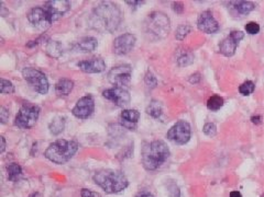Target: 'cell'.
Returning <instances> with one entry per match:
<instances>
[{
	"label": "cell",
	"mask_w": 264,
	"mask_h": 197,
	"mask_svg": "<svg viewBox=\"0 0 264 197\" xmlns=\"http://www.w3.org/2000/svg\"><path fill=\"white\" fill-rule=\"evenodd\" d=\"M122 21L120 8L110 2L100 3L92 10L90 23L91 27L100 32H115Z\"/></svg>",
	"instance_id": "cell-1"
},
{
	"label": "cell",
	"mask_w": 264,
	"mask_h": 197,
	"mask_svg": "<svg viewBox=\"0 0 264 197\" xmlns=\"http://www.w3.org/2000/svg\"><path fill=\"white\" fill-rule=\"evenodd\" d=\"M169 157V149L162 140L146 143L142 147V164L145 170L155 171L164 163Z\"/></svg>",
	"instance_id": "cell-2"
},
{
	"label": "cell",
	"mask_w": 264,
	"mask_h": 197,
	"mask_svg": "<svg viewBox=\"0 0 264 197\" xmlns=\"http://www.w3.org/2000/svg\"><path fill=\"white\" fill-rule=\"evenodd\" d=\"M94 182L107 194H118L129 185L128 179L121 171L105 169L95 173Z\"/></svg>",
	"instance_id": "cell-3"
},
{
	"label": "cell",
	"mask_w": 264,
	"mask_h": 197,
	"mask_svg": "<svg viewBox=\"0 0 264 197\" xmlns=\"http://www.w3.org/2000/svg\"><path fill=\"white\" fill-rule=\"evenodd\" d=\"M77 150H79V144L76 141L60 139L48 147L44 156L53 163L64 164L72 159Z\"/></svg>",
	"instance_id": "cell-4"
},
{
	"label": "cell",
	"mask_w": 264,
	"mask_h": 197,
	"mask_svg": "<svg viewBox=\"0 0 264 197\" xmlns=\"http://www.w3.org/2000/svg\"><path fill=\"white\" fill-rule=\"evenodd\" d=\"M146 32L155 38H165L171 30V21L165 13L154 11L149 14L145 21Z\"/></svg>",
	"instance_id": "cell-5"
},
{
	"label": "cell",
	"mask_w": 264,
	"mask_h": 197,
	"mask_svg": "<svg viewBox=\"0 0 264 197\" xmlns=\"http://www.w3.org/2000/svg\"><path fill=\"white\" fill-rule=\"evenodd\" d=\"M39 115H40V107L28 102L19 110L17 116H15L14 124L19 128L29 129L36 124Z\"/></svg>",
	"instance_id": "cell-6"
},
{
	"label": "cell",
	"mask_w": 264,
	"mask_h": 197,
	"mask_svg": "<svg viewBox=\"0 0 264 197\" xmlns=\"http://www.w3.org/2000/svg\"><path fill=\"white\" fill-rule=\"evenodd\" d=\"M22 76L37 93L46 94L49 92V80L40 70L27 67L22 70Z\"/></svg>",
	"instance_id": "cell-7"
},
{
	"label": "cell",
	"mask_w": 264,
	"mask_h": 197,
	"mask_svg": "<svg viewBox=\"0 0 264 197\" xmlns=\"http://www.w3.org/2000/svg\"><path fill=\"white\" fill-rule=\"evenodd\" d=\"M166 137L169 141L176 145H185L191 139V126L187 122L178 121L174 124L166 134Z\"/></svg>",
	"instance_id": "cell-8"
},
{
	"label": "cell",
	"mask_w": 264,
	"mask_h": 197,
	"mask_svg": "<svg viewBox=\"0 0 264 197\" xmlns=\"http://www.w3.org/2000/svg\"><path fill=\"white\" fill-rule=\"evenodd\" d=\"M132 77V68L130 65H119L111 68L108 73V80L115 86L126 88L130 85Z\"/></svg>",
	"instance_id": "cell-9"
},
{
	"label": "cell",
	"mask_w": 264,
	"mask_h": 197,
	"mask_svg": "<svg viewBox=\"0 0 264 197\" xmlns=\"http://www.w3.org/2000/svg\"><path fill=\"white\" fill-rule=\"evenodd\" d=\"M28 21L31 23V26L39 31H46L53 23V20L43 6L33 8L28 13Z\"/></svg>",
	"instance_id": "cell-10"
},
{
	"label": "cell",
	"mask_w": 264,
	"mask_h": 197,
	"mask_svg": "<svg viewBox=\"0 0 264 197\" xmlns=\"http://www.w3.org/2000/svg\"><path fill=\"white\" fill-rule=\"evenodd\" d=\"M104 98L111 101L115 105L119 107H125L130 103V93L126 88H119V86H114L110 89H106L103 92Z\"/></svg>",
	"instance_id": "cell-11"
},
{
	"label": "cell",
	"mask_w": 264,
	"mask_h": 197,
	"mask_svg": "<svg viewBox=\"0 0 264 197\" xmlns=\"http://www.w3.org/2000/svg\"><path fill=\"white\" fill-rule=\"evenodd\" d=\"M243 37H244V33L242 31H232L230 35L224 39H222L221 43L219 44L220 53L227 57L234 56L239 42L241 41Z\"/></svg>",
	"instance_id": "cell-12"
},
{
	"label": "cell",
	"mask_w": 264,
	"mask_h": 197,
	"mask_svg": "<svg viewBox=\"0 0 264 197\" xmlns=\"http://www.w3.org/2000/svg\"><path fill=\"white\" fill-rule=\"evenodd\" d=\"M95 111V101L91 96H85L81 98L72 110V113L75 117L85 120L91 116Z\"/></svg>",
	"instance_id": "cell-13"
},
{
	"label": "cell",
	"mask_w": 264,
	"mask_h": 197,
	"mask_svg": "<svg viewBox=\"0 0 264 197\" xmlns=\"http://www.w3.org/2000/svg\"><path fill=\"white\" fill-rule=\"evenodd\" d=\"M136 42V35L131 33H125L115 39L112 44V51L117 55H126L135 49Z\"/></svg>",
	"instance_id": "cell-14"
},
{
	"label": "cell",
	"mask_w": 264,
	"mask_h": 197,
	"mask_svg": "<svg viewBox=\"0 0 264 197\" xmlns=\"http://www.w3.org/2000/svg\"><path fill=\"white\" fill-rule=\"evenodd\" d=\"M43 7L54 22L61 19L71 9V3L66 2V0H51V2H46Z\"/></svg>",
	"instance_id": "cell-15"
},
{
	"label": "cell",
	"mask_w": 264,
	"mask_h": 197,
	"mask_svg": "<svg viewBox=\"0 0 264 197\" xmlns=\"http://www.w3.org/2000/svg\"><path fill=\"white\" fill-rule=\"evenodd\" d=\"M197 27L201 31V32L207 33V34L217 33L220 29L219 23L217 22L213 13L209 10L201 12L199 14L198 20H197Z\"/></svg>",
	"instance_id": "cell-16"
},
{
	"label": "cell",
	"mask_w": 264,
	"mask_h": 197,
	"mask_svg": "<svg viewBox=\"0 0 264 197\" xmlns=\"http://www.w3.org/2000/svg\"><path fill=\"white\" fill-rule=\"evenodd\" d=\"M77 66L82 72L86 74H99L106 69V62L100 57H91L89 59L81 60Z\"/></svg>",
	"instance_id": "cell-17"
},
{
	"label": "cell",
	"mask_w": 264,
	"mask_h": 197,
	"mask_svg": "<svg viewBox=\"0 0 264 197\" xmlns=\"http://www.w3.org/2000/svg\"><path fill=\"white\" fill-rule=\"evenodd\" d=\"M140 118V113L137 110H125L120 115V123L123 128L129 130L137 129L138 121Z\"/></svg>",
	"instance_id": "cell-18"
},
{
	"label": "cell",
	"mask_w": 264,
	"mask_h": 197,
	"mask_svg": "<svg viewBox=\"0 0 264 197\" xmlns=\"http://www.w3.org/2000/svg\"><path fill=\"white\" fill-rule=\"evenodd\" d=\"M97 46H98L97 38L92 36H86L81 38L80 41L75 44V50L81 53H89L95 51Z\"/></svg>",
	"instance_id": "cell-19"
},
{
	"label": "cell",
	"mask_w": 264,
	"mask_h": 197,
	"mask_svg": "<svg viewBox=\"0 0 264 197\" xmlns=\"http://www.w3.org/2000/svg\"><path fill=\"white\" fill-rule=\"evenodd\" d=\"M74 88V82L71 79H60L55 84V91L59 96H68Z\"/></svg>",
	"instance_id": "cell-20"
},
{
	"label": "cell",
	"mask_w": 264,
	"mask_h": 197,
	"mask_svg": "<svg viewBox=\"0 0 264 197\" xmlns=\"http://www.w3.org/2000/svg\"><path fill=\"white\" fill-rule=\"evenodd\" d=\"M45 52L53 58H59L63 54V47L58 41H49L45 45Z\"/></svg>",
	"instance_id": "cell-21"
},
{
	"label": "cell",
	"mask_w": 264,
	"mask_h": 197,
	"mask_svg": "<svg viewBox=\"0 0 264 197\" xmlns=\"http://www.w3.org/2000/svg\"><path fill=\"white\" fill-rule=\"evenodd\" d=\"M234 9L239 13V14H249L251 11L255 9V5L251 2H234L231 3Z\"/></svg>",
	"instance_id": "cell-22"
},
{
	"label": "cell",
	"mask_w": 264,
	"mask_h": 197,
	"mask_svg": "<svg viewBox=\"0 0 264 197\" xmlns=\"http://www.w3.org/2000/svg\"><path fill=\"white\" fill-rule=\"evenodd\" d=\"M64 127H65V118L62 116L53 118L52 122L49 125L50 132L53 134V135H59V134H61L64 130Z\"/></svg>",
	"instance_id": "cell-23"
},
{
	"label": "cell",
	"mask_w": 264,
	"mask_h": 197,
	"mask_svg": "<svg viewBox=\"0 0 264 197\" xmlns=\"http://www.w3.org/2000/svg\"><path fill=\"white\" fill-rule=\"evenodd\" d=\"M7 174L8 180L11 181V182H15L22 176V168L18 163H10L7 167Z\"/></svg>",
	"instance_id": "cell-24"
},
{
	"label": "cell",
	"mask_w": 264,
	"mask_h": 197,
	"mask_svg": "<svg viewBox=\"0 0 264 197\" xmlns=\"http://www.w3.org/2000/svg\"><path fill=\"white\" fill-rule=\"evenodd\" d=\"M146 113L154 118H159L163 113V106L161 102L157 100L151 101L150 104L146 107Z\"/></svg>",
	"instance_id": "cell-25"
},
{
	"label": "cell",
	"mask_w": 264,
	"mask_h": 197,
	"mask_svg": "<svg viewBox=\"0 0 264 197\" xmlns=\"http://www.w3.org/2000/svg\"><path fill=\"white\" fill-rule=\"evenodd\" d=\"M224 101L220 96H213L207 101V107L211 111H218L223 106Z\"/></svg>",
	"instance_id": "cell-26"
},
{
	"label": "cell",
	"mask_w": 264,
	"mask_h": 197,
	"mask_svg": "<svg viewBox=\"0 0 264 197\" xmlns=\"http://www.w3.org/2000/svg\"><path fill=\"white\" fill-rule=\"evenodd\" d=\"M194 62V55L193 53L188 52V51H185L182 54L178 55L177 57V64L178 66L181 67H185V66H188Z\"/></svg>",
	"instance_id": "cell-27"
},
{
	"label": "cell",
	"mask_w": 264,
	"mask_h": 197,
	"mask_svg": "<svg viewBox=\"0 0 264 197\" xmlns=\"http://www.w3.org/2000/svg\"><path fill=\"white\" fill-rule=\"evenodd\" d=\"M191 31H192L191 26L183 25L181 27H178V29L176 30L175 37L178 39V41H183V39L191 33Z\"/></svg>",
	"instance_id": "cell-28"
},
{
	"label": "cell",
	"mask_w": 264,
	"mask_h": 197,
	"mask_svg": "<svg viewBox=\"0 0 264 197\" xmlns=\"http://www.w3.org/2000/svg\"><path fill=\"white\" fill-rule=\"evenodd\" d=\"M0 92L3 94H11L14 92V85L11 81L6 80V79H2V80H0Z\"/></svg>",
	"instance_id": "cell-29"
},
{
	"label": "cell",
	"mask_w": 264,
	"mask_h": 197,
	"mask_svg": "<svg viewBox=\"0 0 264 197\" xmlns=\"http://www.w3.org/2000/svg\"><path fill=\"white\" fill-rule=\"evenodd\" d=\"M255 85L252 81H246L241 85L239 86V92L242 94V96H250L251 93L254 92Z\"/></svg>",
	"instance_id": "cell-30"
},
{
	"label": "cell",
	"mask_w": 264,
	"mask_h": 197,
	"mask_svg": "<svg viewBox=\"0 0 264 197\" xmlns=\"http://www.w3.org/2000/svg\"><path fill=\"white\" fill-rule=\"evenodd\" d=\"M203 132L205 135H207L209 137H213L217 134V126L214 123H207L204 126Z\"/></svg>",
	"instance_id": "cell-31"
},
{
	"label": "cell",
	"mask_w": 264,
	"mask_h": 197,
	"mask_svg": "<svg viewBox=\"0 0 264 197\" xmlns=\"http://www.w3.org/2000/svg\"><path fill=\"white\" fill-rule=\"evenodd\" d=\"M246 31H247V33L252 34V35L258 34L260 32V26L257 22H249V23H247Z\"/></svg>",
	"instance_id": "cell-32"
},
{
	"label": "cell",
	"mask_w": 264,
	"mask_h": 197,
	"mask_svg": "<svg viewBox=\"0 0 264 197\" xmlns=\"http://www.w3.org/2000/svg\"><path fill=\"white\" fill-rule=\"evenodd\" d=\"M145 84L150 88H155L158 84V80L157 78L153 76V74L151 72H147V74L145 75Z\"/></svg>",
	"instance_id": "cell-33"
},
{
	"label": "cell",
	"mask_w": 264,
	"mask_h": 197,
	"mask_svg": "<svg viewBox=\"0 0 264 197\" xmlns=\"http://www.w3.org/2000/svg\"><path fill=\"white\" fill-rule=\"evenodd\" d=\"M167 190H168V194L171 197H180V195H181L180 188H178V186L174 182H172L167 186Z\"/></svg>",
	"instance_id": "cell-34"
},
{
	"label": "cell",
	"mask_w": 264,
	"mask_h": 197,
	"mask_svg": "<svg viewBox=\"0 0 264 197\" xmlns=\"http://www.w3.org/2000/svg\"><path fill=\"white\" fill-rule=\"evenodd\" d=\"M8 120H9V111L5 106H2L0 107V121L3 124H6Z\"/></svg>",
	"instance_id": "cell-35"
},
{
	"label": "cell",
	"mask_w": 264,
	"mask_h": 197,
	"mask_svg": "<svg viewBox=\"0 0 264 197\" xmlns=\"http://www.w3.org/2000/svg\"><path fill=\"white\" fill-rule=\"evenodd\" d=\"M81 196L82 197H103L99 193L94 192L91 190H87V188H83L81 191Z\"/></svg>",
	"instance_id": "cell-36"
},
{
	"label": "cell",
	"mask_w": 264,
	"mask_h": 197,
	"mask_svg": "<svg viewBox=\"0 0 264 197\" xmlns=\"http://www.w3.org/2000/svg\"><path fill=\"white\" fill-rule=\"evenodd\" d=\"M173 10L178 14L182 13L184 11V5L182 3H174L173 4Z\"/></svg>",
	"instance_id": "cell-37"
},
{
	"label": "cell",
	"mask_w": 264,
	"mask_h": 197,
	"mask_svg": "<svg viewBox=\"0 0 264 197\" xmlns=\"http://www.w3.org/2000/svg\"><path fill=\"white\" fill-rule=\"evenodd\" d=\"M200 74L199 73H196V74H194V75H192L191 77H190V82L191 83H197V82H199L200 81Z\"/></svg>",
	"instance_id": "cell-38"
},
{
	"label": "cell",
	"mask_w": 264,
	"mask_h": 197,
	"mask_svg": "<svg viewBox=\"0 0 264 197\" xmlns=\"http://www.w3.org/2000/svg\"><path fill=\"white\" fill-rule=\"evenodd\" d=\"M251 121H252L253 124H257V125H258V124H261L262 117H261V116H258V115H257V116H252V117H251Z\"/></svg>",
	"instance_id": "cell-39"
},
{
	"label": "cell",
	"mask_w": 264,
	"mask_h": 197,
	"mask_svg": "<svg viewBox=\"0 0 264 197\" xmlns=\"http://www.w3.org/2000/svg\"><path fill=\"white\" fill-rule=\"evenodd\" d=\"M0 141H2V147H0V152H4L5 149H6V139L4 136L0 137Z\"/></svg>",
	"instance_id": "cell-40"
},
{
	"label": "cell",
	"mask_w": 264,
	"mask_h": 197,
	"mask_svg": "<svg viewBox=\"0 0 264 197\" xmlns=\"http://www.w3.org/2000/svg\"><path fill=\"white\" fill-rule=\"evenodd\" d=\"M129 6H141L144 4V2H127Z\"/></svg>",
	"instance_id": "cell-41"
},
{
	"label": "cell",
	"mask_w": 264,
	"mask_h": 197,
	"mask_svg": "<svg viewBox=\"0 0 264 197\" xmlns=\"http://www.w3.org/2000/svg\"><path fill=\"white\" fill-rule=\"evenodd\" d=\"M230 197H242V195H241V193L238 192V191H232L230 193Z\"/></svg>",
	"instance_id": "cell-42"
},
{
	"label": "cell",
	"mask_w": 264,
	"mask_h": 197,
	"mask_svg": "<svg viewBox=\"0 0 264 197\" xmlns=\"http://www.w3.org/2000/svg\"><path fill=\"white\" fill-rule=\"evenodd\" d=\"M136 197H154V196L151 195V194H149V193H142V194H139V195L136 196Z\"/></svg>",
	"instance_id": "cell-43"
},
{
	"label": "cell",
	"mask_w": 264,
	"mask_h": 197,
	"mask_svg": "<svg viewBox=\"0 0 264 197\" xmlns=\"http://www.w3.org/2000/svg\"><path fill=\"white\" fill-rule=\"evenodd\" d=\"M261 197H264V193H263V194H262V195H261Z\"/></svg>",
	"instance_id": "cell-44"
}]
</instances>
